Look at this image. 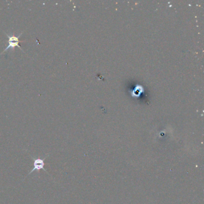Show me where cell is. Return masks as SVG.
<instances>
[{
  "label": "cell",
  "instance_id": "6da1fadb",
  "mask_svg": "<svg viewBox=\"0 0 204 204\" xmlns=\"http://www.w3.org/2000/svg\"><path fill=\"white\" fill-rule=\"evenodd\" d=\"M22 33H23V31H22L17 37H16L15 36L8 35V34L5 32V34L7 36L8 38V46L7 47V48L5 49V50L2 53H0V55L3 54L5 52L7 51L8 49H14L15 47H17L21 50L23 51V50H22L21 46H20V44H19V43L20 42H24L25 41L24 40H23V41H20L19 40V38L22 35Z\"/></svg>",
  "mask_w": 204,
  "mask_h": 204
},
{
  "label": "cell",
  "instance_id": "7a4b0ae2",
  "mask_svg": "<svg viewBox=\"0 0 204 204\" xmlns=\"http://www.w3.org/2000/svg\"><path fill=\"white\" fill-rule=\"evenodd\" d=\"M49 156H46L45 157H44L43 159H40V158H37V159H34V157H32L33 159V168L32 169L31 171L28 173V174L27 175H29V174H31V173H32L34 171H38L39 172L40 170H44V171H46V170L44 169V160L46 159Z\"/></svg>",
  "mask_w": 204,
  "mask_h": 204
}]
</instances>
